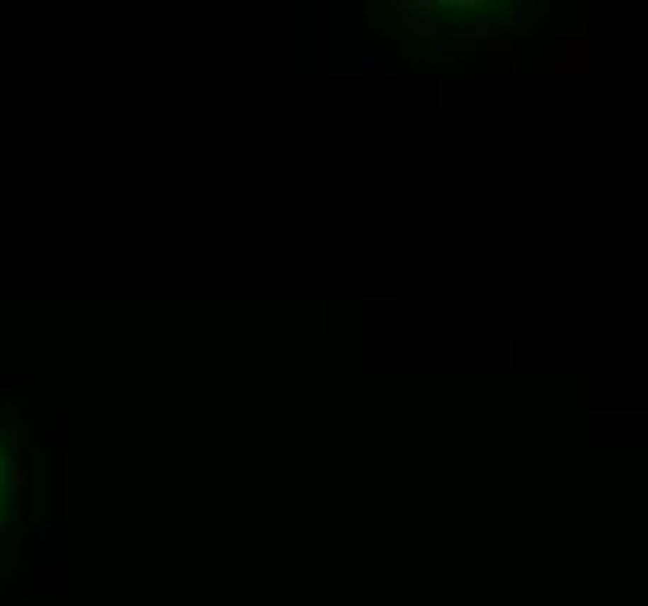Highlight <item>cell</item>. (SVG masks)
<instances>
[{
	"label": "cell",
	"instance_id": "cell-1",
	"mask_svg": "<svg viewBox=\"0 0 648 606\" xmlns=\"http://www.w3.org/2000/svg\"><path fill=\"white\" fill-rule=\"evenodd\" d=\"M47 443H52V448H61V443H66V416H56V420H52V429H47Z\"/></svg>",
	"mask_w": 648,
	"mask_h": 606
},
{
	"label": "cell",
	"instance_id": "cell-2",
	"mask_svg": "<svg viewBox=\"0 0 648 606\" xmlns=\"http://www.w3.org/2000/svg\"><path fill=\"white\" fill-rule=\"evenodd\" d=\"M0 541H5V527H0Z\"/></svg>",
	"mask_w": 648,
	"mask_h": 606
}]
</instances>
